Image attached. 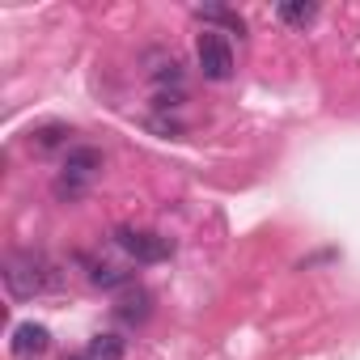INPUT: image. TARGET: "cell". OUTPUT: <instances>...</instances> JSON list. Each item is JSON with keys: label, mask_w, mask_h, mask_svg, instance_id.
Segmentation results:
<instances>
[{"label": "cell", "mask_w": 360, "mask_h": 360, "mask_svg": "<svg viewBox=\"0 0 360 360\" xmlns=\"http://www.w3.org/2000/svg\"><path fill=\"white\" fill-rule=\"evenodd\" d=\"M72 131L64 127V123H43L39 131H30V148H39V153H47V148H60L64 140H68Z\"/></svg>", "instance_id": "30bf717a"}, {"label": "cell", "mask_w": 360, "mask_h": 360, "mask_svg": "<svg viewBox=\"0 0 360 360\" xmlns=\"http://www.w3.org/2000/svg\"><path fill=\"white\" fill-rule=\"evenodd\" d=\"M0 276H5V288L13 301H30L60 288V271L43 250H9L5 263H0Z\"/></svg>", "instance_id": "6da1fadb"}, {"label": "cell", "mask_w": 360, "mask_h": 360, "mask_svg": "<svg viewBox=\"0 0 360 360\" xmlns=\"http://www.w3.org/2000/svg\"><path fill=\"white\" fill-rule=\"evenodd\" d=\"M89 280L98 284V288H131V271H123V267H115V263H89Z\"/></svg>", "instance_id": "52a82bcc"}, {"label": "cell", "mask_w": 360, "mask_h": 360, "mask_svg": "<svg viewBox=\"0 0 360 360\" xmlns=\"http://www.w3.org/2000/svg\"><path fill=\"white\" fill-rule=\"evenodd\" d=\"M115 246L136 259V263H165L169 259V238L153 233V229H136V225H119L115 229Z\"/></svg>", "instance_id": "7a4b0ae2"}, {"label": "cell", "mask_w": 360, "mask_h": 360, "mask_svg": "<svg viewBox=\"0 0 360 360\" xmlns=\"http://www.w3.org/2000/svg\"><path fill=\"white\" fill-rule=\"evenodd\" d=\"M195 60H200V72L208 81H229L233 77V47L221 30H204L195 39Z\"/></svg>", "instance_id": "3957f363"}, {"label": "cell", "mask_w": 360, "mask_h": 360, "mask_svg": "<svg viewBox=\"0 0 360 360\" xmlns=\"http://www.w3.org/2000/svg\"><path fill=\"white\" fill-rule=\"evenodd\" d=\"M276 13H280V22H284V26H297V30H305V26L318 18V5H305V0H284V5H280Z\"/></svg>", "instance_id": "9c48e42d"}, {"label": "cell", "mask_w": 360, "mask_h": 360, "mask_svg": "<svg viewBox=\"0 0 360 360\" xmlns=\"http://www.w3.org/2000/svg\"><path fill=\"white\" fill-rule=\"evenodd\" d=\"M64 360H89V356H85V352H81V356H64Z\"/></svg>", "instance_id": "4fadbf2b"}, {"label": "cell", "mask_w": 360, "mask_h": 360, "mask_svg": "<svg viewBox=\"0 0 360 360\" xmlns=\"http://www.w3.org/2000/svg\"><path fill=\"white\" fill-rule=\"evenodd\" d=\"M85 191H89V183H81V178H68V174H60V178H56V195H60V200H68V204H72V200H81Z\"/></svg>", "instance_id": "8fae6325"}, {"label": "cell", "mask_w": 360, "mask_h": 360, "mask_svg": "<svg viewBox=\"0 0 360 360\" xmlns=\"http://www.w3.org/2000/svg\"><path fill=\"white\" fill-rule=\"evenodd\" d=\"M47 343H51L47 326H39V322H18L13 326V352L18 356H39V352H47Z\"/></svg>", "instance_id": "8992f818"}, {"label": "cell", "mask_w": 360, "mask_h": 360, "mask_svg": "<svg viewBox=\"0 0 360 360\" xmlns=\"http://www.w3.org/2000/svg\"><path fill=\"white\" fill-rule=\"evenodd\" d=\"M123 352H127V343H123L119 335H110V330H106V335H94L89 347H85L89 360H123Z\"/></svg>", "instance_id": "ba28073f"}, {"label": "cell", "mask_w": 360, "mask_h": 360, "mask_svg": "<svg viewBox=\"0 0 360 360\" xmlns=\"http://www.w3.org/2000/svg\"><path fill=\"white\" fill-rule=\"evenodd\" d=\"M204 18H208V22H225V26H233V30L242 34V18H238V13H229V9H208Z\"/></svg>", "instance_id": "7c38bea8"}, {"label": "cell", "mask_w": 360, "mask_h": 360, "mask_svg": "<svg viewBox=\"0 0 360 360\" xmlns=\"http://www.w3.org/2000/svg\"><path fill=\"white\" fill-rule=\"evenodd\" d=\"M98 169H102V148L72 144V148L64 153V174H68V178H81V183H89Z\"/></svg>", "instance_id": "5b68a950"}, {"label": "cell", "mask_w": 360, "mask_h": 360, "mask_svg": "<svg viewBox=\"0 0 360 360\" xmlns=\"http://www.w3.org/2000/svg\"><path fill=\"white\" fill-rule=\"evenodd\" d=\"M110 314H115L123 326H140V322L153 314V297H148L144 288H136V284H131V288H123V292H119V301H115V309H110Z\"/></svg>", "instance_id": "277c9868"}]
</instances>
